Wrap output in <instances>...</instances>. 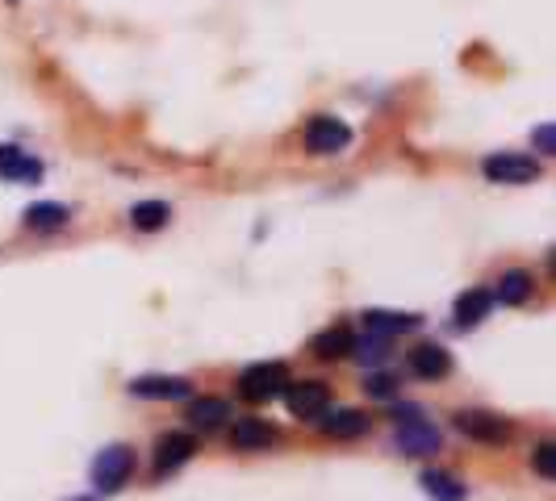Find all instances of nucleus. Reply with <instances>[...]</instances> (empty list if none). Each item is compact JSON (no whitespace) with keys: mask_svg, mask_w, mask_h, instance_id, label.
Listing matches in <instances>:
<instances>
[{"mask_svg":"<svg viewBox=\"0 0 556 501\" xmlns=\"http://www.w3.org/2000/svg\"><path fill=\"white\" fill-rule=\"evenodd\" d=\"M481 172H485V180H494V184H531L540 176V159L536 155H519V151H502V155H485Z\"/></svg>","mask_w":556,"mask_h":501,"instance_id":"1","label":"nucleus"},{"mask_svg":"<svg viewBox=\"0 0 556 501\" xmlns=\"http://www.w3.org/2000/svg\"><path fill=\"white\" fill-rule=\"evenodd\" d=\"M130 476H134V451L126 443L105 447L97 456V464H92V485H97L101 493H118Z\"/></svg>","mask_w":556,"mask_h":501,"instance_id":"2","label":"nucleus"},{"mask_svg":"<svg viewBox=\"0 0 556 501\" xmlns=\"http://www.w3.org/2000/svg\"><path fill=\"white\" fill-rule=\"evenodd\" d=\"M289 385V368L281 360H268V364H251L243 376H239V393L247 401H272L276 393H285Z\"/></svg>","mask_w":556,"mask_h":501,"instance_id":"3","label":"nucleus"},{"mask_svg":"<svg viewBox=\"0 0 556 501\" xmlns=\"http://www.w3.org/2000/svg\"><path fill=\"white\" fill-rule=\"evenodd\" d=\"M352 147V126L339 117H314L306 126V151L310 155H339Z\"/></svg>","mask_w":556,"mask_h":501,"instance_id":"4","label":"nucleus"},{"mask_svg":"<svg viewBox=\"0 0 556 501\" xmlns=\"http://www.w3.org/2000/svg\"><path fill=\"white\" fill-rule=\"evenodd\" d=\"M285 401H289V414L297 418H322L331 405V389L322 385V380H289L285 385Z\"/></svg>","mask_w":556,"mask_h":501,"instance_id":"5","label":"nucleus"},{"mask_svg":"<svg viewBox=\"0 0 556 501\" xmlns=\"http://www.w3.org/2000/svg\"><path fill=\"white\" fill-rule=\"evenodd\" d=\"M456 431L469 435L477 443H506L511 439V422L498 414H481V410H460L456 414Z\"/></svg>","mask_w":556,"mask_h":501,"instance_id":"6","label":"nucleus"},{"mask_svg":"<svg viewBox=\"0 0 556 501\" xmlns=\"http://www.w3.org/2000/svg\"><path fill=\"white\" fill-rule=\"evenodd\" d=\"M393 443H398L402 456H435V451H439V431L423 418H406L398 431H393Z\"/></svg>","mask_w":556,"mask_h":501,"instance_id":"7","label":"nucleus"},{"mask_svg":"<svg viewBox=\"0 0 556 501\" xmlns=\"http://www.w3.org/2000/svg\"><path fill=\"white\" fill-rule=\"evenodd\" d=\"M130 393L143 401H180L193 393V385L184 376H138L130 380Z\"/></svg>","mask_w":556,"mask_h":501,"instance_id":"8","label":"nucleus"},{"mask_svg":"<svg viewBox=\"0 0 556 501\" xmlns=\"http://www.w3.org/2000/svg\"><path fill=\"white\" fill-rule=\"evenodd\" d=\"M197 451V439L189 431H172L155 443V472L164 476V472H176L180 464H189V456Z\"/></svg>","mask_w":556,"mask_h":501,"instance_id":"9","label":"nucleus"},{"mask_svg":"<svg viewBox=\"0 0 556 501\" xmlns=\"http://www.w3.org/2000/svg\"><path fill=\"white\" fill-rule=\"evenodd\" d=\"M410 372L419 380H444L452 372V355L439 343H419L410 351Z\"/></svg>","mask_w":556,"mask_h":501,"instance_id":"10","label":"nucleus"},{"mask_svg":"<svg viewBox=\"0 0 556 501\" xmlns=\"http://www.w3.org/2000/svg\"><path fill=\"white\" fill-rule=\"evenodd\" d=\"M0 176L13 184H38L42 180V163L17 147H0Z\"/></svg>","mask_w":556,"mask_h":501,"instance_id":"11","label":"nucleus"},{"mask_svg":"<svg viewBox=\"0 0 556 501\" xmlns=\"http://www.w3.org/2000/svg\"><path fill=\"white\" fill-rule=\"evenodd\" d=\"M352 347H356V334L347 326H327L310 339V351L318 360H343V355H352Z\"/></svg>","mask_w":556,"mask_h":501,"instance_id":"12","label":"nucleus"},{"mask_svg":"<svg viewBox=\"0 0 556 501\" xmlns=\"http://www.w3.org/2000/svg\"><path fill=\"white\" fill-rule=\"evenodd\" d=\"M230 443H235L239 451H264L268 443H276V431L264 418H239L235 426H230Z\"/></svg>","mask_w":556,"mask_h":501,"instance_id":"13","label":"nucleus"},{"mask_svg":"<svg viewBox=\"0 0 556 501\" xmlns=\"http://www.w3.org/2000/svg\"><path fill=\"white\" fill-rule=\"evenodd\" d=\"M490 309H494V289H469L465 297H456L452 318H456L460 330H469V326H477L485 314H490Z\"/></svg>","mask_w":556,"mask_h":501,"instance_id":"14","label":"nucleus"},{"mask_svg":"<svg viewBox=\"0 0 556 501\" xmlns=\"http://www.w3.org/2000/svg\"><path fill=\"white\" fill-rule=\"evenodd\" d=\"M318 431L331 439H360L368 431V414L364 410H335L327 418H318Z\"/></svg>","mask_w":556,"mask_h":501,"instance_id":"15","label":"nucleus"},{"mask_svg":"<svg viewBox=\"0 0 556 501\" xmlns=\"http://www.w3.org/2000/svg\"><path fill=\"white\" fill-rule=\"evenodd\" d=\"M419 314H389V309H368L364 314V330L368 334H385V339H393V334H406V330H419Z\"/></svg>","mask_w":556,"mask_h":501,"instance_id":"16","label":"nucleus"},{"mask_svg":"<svg viewBox=\"0 0 556 501\" xmlns=\"http://www.w3.org/2000/svg\"><path fill=\"white\" fill-rule=\"evenodd\" d=\"M419 485H423V493H427L431 501H465V485H460L456 476L444 472V468H427V472L419 476Z\"/></svg>","mask_w":556,"mask_h":501,"instance_id":"17","label":"nucleus"},{"mask_svg":"<svg viewBox=\"0 0 556 501\" xmlns=\"http://www.w3.org/2000/svg\"><path fill=\"white\" fill-rule=\"evenodd\" d=\"M21 218H26L30 230H63L67 222H72V209L59 205V201H38V205H30L26 213H21Z\"/></svg>","mask_w":556,"mask_h":501,"instance_id":"18","label":"nucleus"},{"mask_svg":"<svg viewBox=\"0 0 556 501\" xmlns=\"http://www.w3.org/2000/svg\"><path fill=\"white\" fill-rule=\"evenodd\" d=\"M226 418H230V405L222 397H193V405H189V422L201 426V431H214Z\"/></svg>","mask_w":556,"mask_h":501,"instance_id":"19","label":"nucleus"},{"mask_svg":"<svg viewBox=\"0 0 556 501\" xmlns=\"http://www.w3.org/2000/svg\"><path fill=\"white\" fill-rule=\"evenodd\" d=\"M531 272H523V268H511L502 280H498V289H494V301L498 305H523L527 297H531Z\"/></svg>","mask_w":556,"mask_h":501,"instance_id":"20","label":"nucleus"},{"mask_svg":"<svg viewBox=\"0 0 556 501\" xmlns=\"http://www.w3.org/2000/svg\"><path fill=\"white\" fill-rule=\"evenodd\" d=\"M352 355H356L360 364H368V368H381L393 351H389V339H385V334H364V339H356Z\"/></svg>","mask_w":556,"mask_h":501,"instance_id":"21","label":"nucleus"},{"mask_svg":"<svg viewBox=\"0 0 556 501\" xmlns=\"http://www.w3.org/2000/svg\"><path fill=\"white\" fill-rule=\"evenodd\" d=\"M168 218H172V209L164 201H138L130 209V222L138 230H159V226H168Z\"/></svg>","mask_w":556,"mask_h":501,"instance_id":"22","label":"nucleus"},{"mask_svg":"<svg viewBox=\"0 0 556 501\" xmlns=\"http://www.w3.org/2000/svg\"><path fill=\"white\" fill-rule=\"evenodd\" d=\"M398 385H402L398 376H389V372H377L373 380H368V393H373V397H398Z\"/></svg>","mask_w":556,"mask_h":501,"instance_id":"23","label":"nucleus"},{"mask_svg":"<svg viewBox=\"0 0 556 501\" xmlns=\"http://www.w3.org/2000/svg\"><path fill=\"white\" fill-rule=\"evenodd\" d=\"M531 142H536L540 155H556V130H552V122H544V126L531 130Z\"/></svg>","mask_w":556,"mask_h":501,"instance_id":"24","label":"nucleus"},{"mask_svg":"<svg viewBox=\"0 0 556 501\" xmlns=\"http://www.w3.org/2000/svg\"><path fill=\"white\" fill-rule=\"evenodd\" d=\"M536 472L548 476V481H556V443H544L536 451Z\"/></svg>","mask_w":556,"mask_h":501,"instance_id":"25","label":"nucleus"},{"mask_svg":"<svg viewBox=\"0 0 556 501\" xmlns=\"http://www.w3.org/2000/svg\"><path fill=\"white\" fill-rule=\"evenodd\" d=\"M393 418H423V410H419V405H393Z\"/></svg>","mask_w":556,"mask_h":501,"instance_id":"26","label":"nucleus"},{"mask_svg":"<svg viewBox=\"0 0 556 501\" xmlns=\"http://www.w3.org/2000/svg\"><path fill=\"white\" fill-rule=\"evenodd\" d=\"M76 501H92V497H76Z\"/></svg>","mask_w":556,"mask_h":501,"instance_id":"27","label":"nucleus"}]
</instances>
